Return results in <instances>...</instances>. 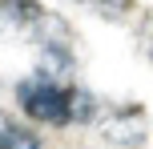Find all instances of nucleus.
I'll return each instance as SVG.
<instances>
[{"instance_id": "1", "label": "nucleus", "mask_w": 153, "mask_h": 149, "mask_svg": "<svg viewBox=\"0 0 153 149\" xmlns=\"http://www.w3.org/2000/svg\"><path fill=\"white\" fill-rule=\"evenodd\" d=\"M16 105L24 109V117L36 125H93L101 117V101L85 89L69 85V81H53V77H24L16 85Z\"/></svg>"}, {"instance_id": "2", "label": "nucleus", "mask_w": 153, "mask_h": 149, "mask_svg": "<svg viewBox=\"0 0 153 149\" xmlns=\"http://www.w3.org/2000/svg\"><path fill=\"white\" fill-rule=\"evenodd\" d=\"M0 40L36 53H69V24L36 0H0Z\"/></svg>"}, {"instance_id": "3", "label": "nucleus", "mask_w": 153, "mask_h": 149, "mask_svg": "<svg viewBox=\"0 0 153 149\" xmlns=\"http://www.w3.org/2000/svg\"><path fill=\"white\" fill-rule=\"evenodd\" d=\"M101 133L117 145H141L145 141V117L141 109L133 105H101V117H97Z\"/></svg>"}, {"instance_id": "4", "label": "nucleus", "mask_w": 153, "mask_h": 149, "mask_svg": "<svg viewBox=\"0 0 153 149\" xmlns=\"http://www.w3.org/2000/svg\"><path fill=\"white\" fill-rule=\"evenodd\" d=\"M0 149H40L32 129H20L16 121H8V113H0Z\"/></svg>"}]
</instances>
